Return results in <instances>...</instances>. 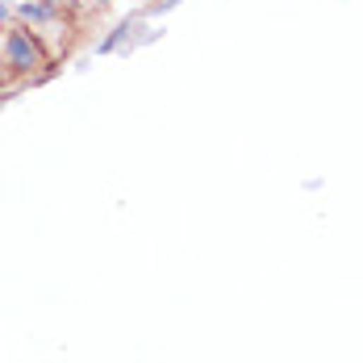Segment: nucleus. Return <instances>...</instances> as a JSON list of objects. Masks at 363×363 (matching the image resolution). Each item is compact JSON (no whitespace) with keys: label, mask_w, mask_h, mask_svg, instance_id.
<instances>
[{"label":"nucleus","mask_w":363,"mask_h":363,"mask_svg":"<svg viewBox=\"0 0 363 363\" xmlns=\"http://www.w3.org/2000/svg\"><path fill=\"white\" fill-rule=\"evenodd\" d=\"M4 50H8V67H13V71H34V67L42 63V54H38L34 38L21 34V30H13V34L4 38Z\"/></svg>","instance_id":"obj_1"}]
</instances>
